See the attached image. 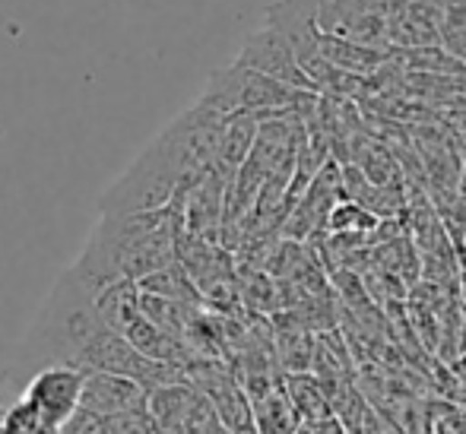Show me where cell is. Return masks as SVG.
Masks as SVG:
<instances>
[{
    "instance_id": "6da1fadb",
    "label": "cell",
    "mask_w": 466,
    "mask_h": 434,
    "mask_svg": "<svg viewBox=\"0 0 466 434\" xmlns=\"http://www.w3.org/2000/svg\"><path fill=\"white\" fill-rule=\"evenodd\" d=\"M181 232H185V213L178 203L156 213L98 216L74 269L89 286V292H98L117 279L140 282L178 260Z\"/></svg>"
},
{
    "instance_id": "7a4b0ae2",
    "label": "cell",
    "mask_w": 466,
    "mask_h": 434,
    "mask_svg": "<svg viewBox=\"0 0 466 434\" xmlns=\"http://www.w3.org/2000/svg\"><path fill=\"white\" fill-rule=\"evenodd\" d=\"M111 333L117 330H111L102 320L89 286L74 267H67L45 298L42 314L32 324L23 348L25 358L35 361L38 368L70 365L80 371H93L98 348Z\"/></svg>"
},
{
    "instance_id": "3957f363",
    "label": "cell",
    "mask_w": 466,
    "mask_h": 434,
    "mask_svg": "<svg viewBox=\"0 0 466 434\" xmlns=\"http://www.w3.org/2000/svg\"><path fill=\"white\" fill-rule=\"evenodd\" d=\"M194 181L197 175L187 168L185 156L175 149V143L166 134H159L130 162L127 172L102 194L98 216L156 213V209L172 207L175 197L185 194Z\"/></svg>"
},
{
    "instance_id": "277c9868",
    "label": "cell",
    "mask_w": 466,
    "mask_h": 434,
    "mask_svg": "<svg viewBox=\"0 0 466 434\" xmlns=\"http://www.w3.org/2000/svg\"><path fill=\"white\" fill-rule=\"evenodd\" d=\"M320 92H305L292 89L286 83H277L270 76L258 74L251 67H241V64H228L209 74L207 86H203L197 105L216 111L219 117L232 115H258V121L279 115H301L308 117L318 108Z\"/></svg>"
},
{
    "instance_id": "5b68a950",
    "label": "cell",
    "mask_w": 466,
    "mask_h": 434,
    "mask_svg": "<svg viewBox=\"0 0 466 434\" xmlns=\"http://www.w3.org/2000/svg\"><path fill=\"white\" fill-rule=\"evenodd\" d=\"M339 200H343V162L327 159V166L318 172L311 187L299 197L292 213L282 222V238L301 241V245L318 241L330 228V216Z\"/></svg>"
},
{
    "instance_id": "8992f818",
    "label": "cell",
    "mask_w": 466,
    "mask_h": 434,
    "mask_svg": "<svg viewBox=\"0 0 466 434\" xmlns=\"http://www.w3.org/2000/svg\"><path fill=\"white\" fill-rule=\"evenodd\" d=\"M83 384H86V371H80V368L48 365V368H38L25 380L23 397L45 422L64 431V425L76 416V409L83 403Z\"/></svg>"
},
{
    "instance_id": "52a82bcc",
    "label": "cell",
    "mask_w": 466,
    "mask_h": 434,
    "mask_svg": "<svg viewBox=\"0 0 466 434\" xmlns=\"http://www.w3.org/2000/svg\"><path fill=\"white\" fill-rule=\"evenodd\" d=\"M235 64L258 70V74L270 76V80H277V83H286V86H292V89L314 92L311 80H308L305 70H301L299 61H295L289 42L267 23L260 25V29H254L251 35L245 38V45H241Z\"/></svg>"
},
{
    "instance_id": "ba28073f",
    "label": "cell",
    "mask_w": 466,
    "mask_h": 434,
    "mask_svg": "<svg viewBox=\"0 0 466 434\" xmlns=\"http://www.w3.org/2000/svg\"><path fill=\"white\" fill-rule=\"evenodd\" d=\"M149 403V390L137 384L134 378L108 371H86V384H83V403L80 409H89L96 416L115 419L121 412L140 409Z\"/></svg>"
},
{
    "instance_id": "9c48e42d",
    "label": "cell",
    "mask_w": 466,
    "mask_h": 434,
    "mask_svg": "<svg viewBox=\"0 0 466 434\" xmlns=\"http://www.w3.org/2000/svg\"><path fill=\"white\" fill-rule=\"evenodd\" d=\"M282 387H286L289 399L295 403V409H299L305 425L324 422V419L333 416V390H330V384L320 380L314 371L282 374Z\"/></svg>"
},
{
    "instance_id": "30bf717a",
    "label": "cell",
    "mask_w": 466,
    "mask_h": 434,
    "mask_svg": "<svg viewBox=\"0 0 466 434\" xmlns=\"http://www.w3.org/2000/svg\"><path fill=\"white\" fill-rule=\"evenodd\" d=\"M260 121L258 115H232L226 117V127H222V143H219V159L216 168H222L226 175H238V168L248 162L254 143H258Z\"/></svg>"
},
{
    "instance_id": "8fae6325",
    "label": "cell",
    "mask_w": 466,
    "mask_h": 434,
    "mask_svg": "<svg viewBox=\"0 0 466 434\" xmlns=\"http://www.w3.org/2000/svg\"><path fill=\"white\" fill-rule=\"evenodd\" d=\"M251 406H254V429H258V434H299L305 429L299 409H295V403L289 399L282 384L267 390L264 397L251 399Z\"/></svg>"
},
{
    "instance_id": "7c38bea8",
    "label": "cell",
    "mask_w": 466,
    "mask_h": 434,
    "mask_svg": "<svg viewBox=\"0 0 466 434\" xmlns=\"http://www.w3.org/2000/svg\"><path fill=\"white\" fill-rule=\"evenodd\" d=\"M140 292L143 295H156V298H168V301H181V305H203V295L197 288V282L190 279V273L181 267L178 260L168 263V267L149 273L147 279H140Z\"/></svg>"
},
{
    "instance_id": "4fadbf2b",
    "label": "cell",
    "mask_w": 466,
    "mask_h": 434,
    "mask_svg": "<svg viewBox=\"0 0 466 434\" xmlns=\"http://www.w3.org/2000/svg\"><path fill=\"white\" fill-rule=\"evenodd\" d=\"M380 226V219L369 213L365 207L352 200H339L330 216V228L327 232H343V235H371Z\"/></svg>"
},
{
    "instance_id": "5bb4252c",
    "label": "cell",
    "mask_w": 466,
    "mask_h": 434,
    "mask_svg": "<svg viewBox=\"0 0 466 434\" xmlns=\"http://www.w3.org/2000/svg\"><path fill=\"white\" fill-rule=\"evenodd\" d=\"M0 434H61V429H55V425L45 422V419L38 416V412L32 409V406L25 403V397H23L10 409V416H6L4 431H0Z\"/></svg>"
},
{
    "instance_id": "9a60e30c",
    "label": "cell",
    "mask_w": 466,
    "mask_h": 434,
    "mask_svg": "<svg viewBox=\"0 0 466 434\" xmlns=\"http://www.w3.org/2000/svg\"><path fill=\"white\" fill-rule=\"evenodd\" d=\"M111 431L115 434H156L149 406H140V409H130V412L115 416L111 419Z\"/></svg>"
},
{
    "instance_id": "2e32d148",
    "label": "cell",
    "mask_w": 466,
    "mask_h": 434,
    "mask_svg": "<svg viewBox=\"0 0 466 434\" xmlns=\"http://www.w3.org/2000/svg\"><path fill=\"white\" fill-rule=\"evenodd\" d=\"M61 434H115V431H111V419L96 416L89 409H76V416L64 425Z\"/></svg>"
},
{
    "instance_id": "e0dca14e",
    "label": "cell",
    "mask_w": 466,
    "mask_h": 434,
    "mask_svg": "<svg viewBox=\"0 0 466 434\" xmlns=\"http://www.w3.org/2000/svg\"><path fill=\"white\" fill-rule=\"evenodd\" d=\"M23 393H25V384L16 374L0 371V431H4V422H6V416H10V409L23 399Z\"/></svg>"
},
{
    "instance_id": "ac0fdd59",
    "label": "cell",
    "mask_w": 466,
    "mask_h": 434,
    "mask_svg": "<svg viewBox=\"0 0 466 434\" xmlns=\"http://www.w3.org/2000/svg\"><path fill=\"white\" fill-rule=\"evenodd\" d=\"M343 4H352V6H359V10H369V13H378V16L390 19L393 13L410 4V0H343ZM435 4L444 6V0H435Z\"/></svg>"
},
{
    "instance_id": "d6986e66",
    "label": "cell",
    "mask_w": 466,
    "mask_h": 434,
    "mask_svg": "<svg viewBox=\"0 0 466 434\" xmlns=\"http://www.w3.org/2000/svg\"><path fill=\"white\" fill-rule=\"evenodd\" d=\"M305 434H350V431H346V425L339 422L337 416H330V419H324V422L305 425Z\"/></svg>"
},
{
    "instance_id": "ffe728a7",
    "label": "cell",
    "mask_w": 466,
    "mask_h": 434,
    "mask_svg": "<svg viewBox=\"0 0 466 434\" xmlns=\"http://www.w3.org/2000/svg\"><path fill=\"white\" fill-rule=\"evenodd\" d=\"M299 434H305V429H301V431H299Z\"/></svg>"
}]
</instances>
